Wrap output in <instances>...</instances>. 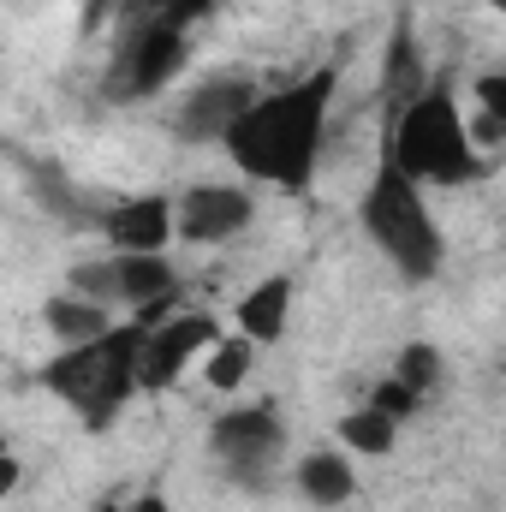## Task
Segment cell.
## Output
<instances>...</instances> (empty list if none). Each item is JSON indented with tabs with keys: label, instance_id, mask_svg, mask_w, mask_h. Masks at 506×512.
Returning a JSON list of instances; mask_svg holds the SVG:
<instances>
[{
	"label": "cell",
	"instance_id": "cell-2",
	"mask_svg": "<svg viewBox=\"0 0 506 512\" xmlns=\"http://www.w3.org/2000/svg\"><path fill=\"white\" fill-rule=\"evenodd\" d=\"M143 346H149V328H143V322L108 328L102 340L66 346L60 358H48V364H42V387H54V393L72 405V417H78L84 429H108V423L126 411V399L143 387L137 382Z\"/></svg>",
	"mask_w": 506,
	"mask_h": 512
},
{
	"label": "cell",
	"instance_id": "cell-5",
	"mask_svg": "<svg viewBox=\"0 0 506 512\" xmlns=\"http://www.w3.org/2000/svg\"><path fill=\"white\" fill-rule=\"evenodd\" d=\"M209 447H215L221 471H227L239 489H268L274 459H280V447H286V423H280L268 405H245V411H227V417L209 429Z\"/></svg>",
	"mask_w": 506,
	"mask_h": 512
},
{
	"label": "cell",
	"instance_id": "cell-17",
	"mask_svg": "<svg viewBox=\"0 0 506 512\" xmlns=\"http://www.w3.org/2000/svg\"><path fill=\"white\" fill-rule=\"evenodd\" d=\"M72 292L90 298V304H126V298H120V256L72 262Z\"/></svg>",
	"mask_w": 506,
	"mask_h": 512
},
{
	"label": "cell",
	"instance_id": "cell-8",
	"mask_svg": "<svg viewBox=\"0 0 506 512\" xmlns=\"http://www.w3.org/2000/svg\"><path fill=\"white\" fill-rule=\"evenodd\" d=\"M251 108H256V90L245 78H209V84H197V90L185 96L173 131L191 137V143H227L233 126H239Z\"/></svg>",
	"mask_w": 506,
	"mask_h": 512
},
{
	"label": "cell",
	"instance_id": "cell-24",
	"mask_svg": "<svg viewBox=\"0 0 506 512\" xmlns=\"http://www.w3.org/2000/svg\"><path fill=\"white\" fill-rule=\"evenodd\" d=\"M495 12H501V18H506V0H495Z\"/></svg>",
	"mask_w": 506,
	"mask_h": 512
},
{
	"label": "cell",
	"instance_id": "cell-19",
	"mask_svg": "<svg viewBox=\"0 0 506 512\" xmlns=\"http://www.w3.org/2000/svg\"><path fill=\"white\" fill-rule=\"evenodd\" d=\"M399 382L417 387V393H429V387L441 382V352H435L429 340H411V346L399 352Z\"/></svg>",
	"mask_w": 506,
	"mask_h": 512
},
{
	"label": "cell",
	"instance_id": "cell-12",
	"mask_svg": "<svg viewBox=\"0 0 506 512\" xmlns=\"http://www.w3.org/2000/svg\"><path fill=\"white\" fill-rule=\"evenodd\" d=\"M298 489H304L316 507H340V501H352L358 477H352L346 453H334V447H316V453H304V459H298Z\"/></svg>",
	"mask_w": 506,
	"mask_h": 512
},
{
	"label": "cell",
	"instance_id": "cell-14",
	"mask_svg": "<svg viewBox=\"0 0 506 512\" xmlns=\"http://www.w3.org/2000/svg\"><path fill=\"white\" fill-rule=\"evenodd\" d=\"M173 262L161 251H137V256H120V298L126 304H161V298H173Z\"/></svg>",
	"mask_w": 506,
	"mask_h": 512
},
{
	"label": "cell",
	"instance_id": "cell-20",
	"mask_svg": "<svg viewBox=\"0 0 506 512\" xmlns=\"http://www.w3.org/2000/svg\"><path fill=\"white\" fill-rule=\"evenodd\" d=\"M417 399H423V393H417V387H405L399 376H393V382H381L376 393H370V405H376V411H387L393 423H399V417H411V411H417Z\"/></svg>",
	"mask_w": 506,
	"mask_h": 512
},
{
	"label": "cell",
	"instance_id": "cell-1",
	"mask_svg": "<svg viewBox=\"0 0 506 512\" xmlns=\"http://www.w3.org/2000/svg\"><path fill=\"white\" fill-rule=\"evenodd\" d=\"M328 108H334V66H322V72H310L274 96H256V108L233 126L227 149L245 173L280 185V191H304L316 173Z\"/></svg>",
	"mask_w": 506,
	"mask_h": 512
},
{
	"label": "cell",
	"instance_id": "cell-23",
	"mask_svg": "<svg viewBox=\"0 0 506 512\" xmlns=\"http://www.w3.org/2000/svg\"><path fill=\"white\" fill-rule=\"evenodd\" d=\"M126 512H173V507H167V501H161V495H137V501H131Z\"/></svg>",
	"mask_w": 506,
	"mask_h": 512
},
{
	"label": "cell",
	"instance_id": "cell-22",
	"mask_svg": "<svg viewBox=\"0 0 506 512\" xmlns=\"http://www.w3.org/2000/svg\"><path fill=\"white\" fill-rule=\"evenodd\" d=\"M12 489H18V459L6 453V465H0V495H12Z\"/></svg>",
	"mask_w": 506,
	"mask_h": 512
},
{
	"label": "cell",
	"instance_id": "cell-11",
	"mask_svg": "<svg viewBox=\"0 0 506 512\" xmlns=\"http://www.w3.org/2000/svg\"><path fill=\"white\" fill-rule=\"evenodd\" d=\"M286 316H292V280L286 274H268L262 286H251L239 298V334L256 346H274L286 334Z\"/></svg>",
	"mask_w": 506,
	"mask_h": 512
},
{
	"label": "cell",
	"instance_id": "cell-10",
	"mask_svg": "<svg viewBox=\"0 0 506 512\" xmlns=\"http://www.w3.org/2000/svg\"><path fill=\"white\" fill-rule=\"evenodd\" d=\"M108 239L120 256H137V251H161L173 233H179V203L167 197H131L120 209H108Z\"/></svg>",
	"mask_w": 506,
	"mask_h": 512
},
{
	"label": "cell",
	"instance_id": "cell-6",
	"mask_svg": "<svg viewBox=\"0 0 506 512\" xmlns=\"http://www.w3.org/2000/svg\"><path fill=\"white\" fill-rule=\"evenodd\" d=\"M179 66H185V30H179L173 18H155V24H143L126 48L114 54L108 78H102V96H108V102H143V96H155Z\"/></svg>",
	"mask_w": 506,
	"mask_h": 512
},
{
	"label": "cell",
	"instance_id": "cell-21",
	"mask_svg": "<svg viewBox=\"0 0 506 512\" xmlns=\"http://www.w3.org/2000/svg\"><path fill=\"white\" fill-rule=\"evenodd\" d=\"M477 108L506 126V72H483V78H477Z\"/></svg>",
	"mask_w": 506,
	"mask_h": 512
},
{
	"label": "cell",
	"instance_id": "cell-15",
	"mask_svg": "<svg viewBox=\"0 0 506 512\" xmlns=\"http://www.w3.org/2000/svg\"><path fill=\"white\" fill-rule=\"evenodd\" d=\"M251 364H256V340H245V334H227V340H215V346H209V364H203V376H209V387L233 393V387H245Z\"/></svg>",
	"mask_w": 506,
	"mask_h": 512
},
{
	"label": "cell",
	"instance_id": "cell-13",
	"mask_svg": "<svg viewBox=\"0 0 506 512\" xmlns=\"http://www.w3.org/2000/svg\"><path fill=\"white\" fill-rule=\"evenodd\" d=\"M48 328H54V340L60 346H90V340H102L114 322H108V304H90V298H78V292H60V298H48Z\"/></svg>",
	"mask_w": 506,
	"mask_h": 512
},
{
	"label": "cell",
	"instance_id": "cell-3",
	"mask_svg": "<svg viewBox=\"0 0 506 512\" xmlns=\"http://www.w3.org/2000/svg\"><path fill=\"white\" fill-rule=\"evenodd\" d=\"M358 221H364L370 245H376L405 280H429V274L441 268V256H447L435 215L423 209L417 179H411L405 167H393V161L370 179V191H364V203H358Z\"/></svg>",
	"mask_w": 506,
	"mask_h": 512
},
{
	"label": "cell",
	"instance_id": "cell-4",
	"mask_svg": "<svg viewBox=\"0 0 506 512\" xmlns=\"http://www.w3.org/2000/svg\"><path fill=\"white\" fill-rule=\"evenodd\" d=\"M387 161L405 167L417 185H465L483 167L477 143H471V126H465V114L453 108L447 90H423L417 102H405Z\"/></svg>",
	"mask_w": 506,
	"mask_h": 512
},
{
	"label": "cell",
	"instance_id": "cell-18",
	"mask_svg": "<svg viewBox=\"0 0 506 512\" xmlns=\"http://www.w3.org/2000/svg\"><path fill=\"white\" fill-rule=\"evenodd\" d=\"M387 90L405 96V102L423 96V84H417V42H411V24L393 30V48H387Z\"/></svg>",
	"mask_w": 506,
	"mask_h": 512
},
{
	"label": "cell",
	"instance_id": "cell-9",
	"mask_svg": "<svg viewBox=\"0 0 506 512\" xmlns=\"http://www.w3.org/2000/svg\"><path fill=\"white\" fill-rule=\"evenodd\" d=\"M256 215V203L239 185H191L179 197V239L185 245H221L233 233H245Z\"/></svg>",
	"mask_w": 506,
	"mask_h": 512
},
{
	"label": "cell",
	"instance_id": "cell-7",
	"mask_svg": "<svg viewBox=\"0 0 506 512\" xmlns=\"http://www.w3.org/2000/svg\"><path fill=\"white\" fill-rule=\"evenodd\" d=\"M209 346H215V322L209 316H173V322L149 328V346H143V364H137L143 393H167L185 376V364L197 352H209Z\"/></svg>",
	"mask_w": 506,
	"mask_h": 512
},
{
	"label": "cell",
	"instance_id": "cell-16",
	"mask_svg": "<svg viewBox=\"0 0 506 512\" xmlns=\"http://www.w3.org/2000/svg\"><path fill=\"white\" fill-rule=\"evenodd\" d=\"M393 429H399V423H393L387 411H376V405L340 417V441L358 447V453H387V447H393Z\"/></svg>",
	"mask_w": 506,
	"mask_h": 512
}]
</instances>
